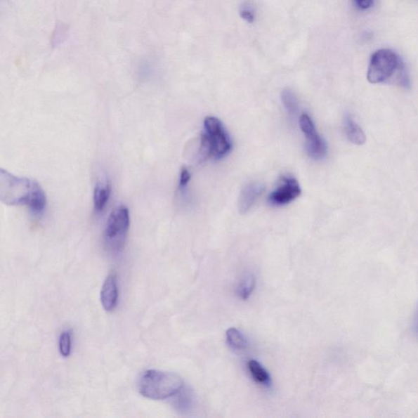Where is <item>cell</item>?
<instances>
[{
  "label": "cell",
  "mask_w": 418,
  "mask_h": 418,
  "mask_svg": "<svg viewBox=\"0 0 418 418\" xmlns=\"http://www.w3.org/2000/svg\"><path fill=\"white\" fill-rule=\"evenodd\" d=\"M0 200L7 205H24L34 214H42L46 208L44 191L37 181L18 178L1 169L0 171Z\"/></svg>",
  "instance_id": "6da1fadb"
},
{
  "label": "cell",
  "mask_w": 418,
  "mask_h": 418,
  "mask_svg": "<svg viewBox=\"0 0 418 418\" xmlns=\"http://www.w3.org/2000/svg\"><path fill=\"white\" fill-rule=\"evenodd\" d=\"M396 74L398 83L402 87L410 88V80L405 65L395 52L389 49H380L372 55L367 74L370 83H385Z\"/></svg>",
  "instance_id": "7a4b0ae2"
},
{
  "label": "cell",
  "mask_w": 418,
  "mask_h": 418,
  "mask_svg": "<svg viewBox=\"0 0 418 418\" xmlns=\"http://www.w3.org/2000/svg\"><path fill=\"white\" fill-rule=\"evenodd\" d=\"M183 387V380L179 375L155 370L145 371L138 384L140 394L154 400L169 399Z\"/></svg>",
  "instance_id": "3957f363"
},
{
  "label": "cell",
  "mask_w": 418,
  "mask_h": 418,
  "mask_svg": "<svg viewBox=\"0 0 418 418\" xmlns=\"http://www.w3.org/2000/svg\"><path fill=\"white\" fill-rule=\"evenodd\" d=\"M129 228V210L126 206L120 205L110 214L105 224L103 240L109 251L119 253L124 249Z\"/></svg>",
  "instance_id": "277c9868"
},
{
  "label": "cell",
  "mask_w": 418,
  "mask_h": 418,
  "mask_svg": "<svg viewBox=\"0 0 418 418\" xmlns=\"http://www.w3.org/2000/svg\"><path fill=\"white\" fill-rule=\"evenodd\" d=\"M204 134L202 138V149L207 155L215 159L225 157L233 145L221 120L216 117L204 119Z\"/></svg>",
  "instance_id": "5b68a950"
},
{
  "label": "cell",
  "mask_w": 418,
  "mask_h": 418,
  "mask_svg": "<svg viewBox=\"0 0 418 418\" xmlns=\"http://www.w3.org/2000/svg\"><path fill=\"white\" fill-rule=\"evenodd\" d=\"M299 126L306 139L307 154L314 159H323L327 154L328 148H327L325 141L317 132L315 124L308 115H301Z\"/></svg>",
  "instance_id": "8992f818"
},
{
  "label": "cell",
  "mask_w": 418,
  "mask_h": 418,
  "mask_svg": "<svg viewBox=\"0 0 418 418\" xmlns=\"http://www.w3.org/2000/svg\"><path fill=\"white\" fill-rule=\"evenodd\" d=\"M301 190L298 180L292 177H283L280 183L269 196V202L275 206H284L299 198Z\"/></svg>",
  "instance_id": "52a82bcc"
},
{
  "label": "cell",
  "mask_w": 418,
  "mask_h": 418,
  "mask_svg": "<svg viewBox=\"0 0 418 418\" xmlns=\"http://www.w3.org/2000/svg\"><path fill=\"white\" fill-rule=\"evenodd\" d=\"M119 301V286L117 276L115 273L110 274L105 279L100 291V302L107 311H112Z\"/></svg>",
  "instance_id": "ba28073f"
},
{
  "label": "cell",
  "mask_w": 418,
  "mask_h": 418,
  "mask_svg": "<svg viewBox=\"0 0 418 418\" xmlns=\"http://www.w3.org/2000/svg\"><path fill=\"white\" fill-rule=\"evenodd\" d=\"M264 185L261 183H251L242 190L239 198V211L242 214L248 213L256 201L264 191Z\"/></svg>",
  "instance_id": "9c48e42d"
},
{
  "label": "cell",
  "mask_w": 418,
  "mask_h": 418,
  "mask_svg": "<svg viewBox=\"0 0 418 418\" xmlns=\"http://www.w3.org/2000/svg\"><path fill=\"white\" fill-rule=\"evenodd\" d=\"M110 195H112V186L107 178L100 180L95 186L93 193V205L96 213L100 214L107 208Z\"/></svg>",
  "instance_id": "30bf717a"
},
{
  "label": "cell",
  "mask_w": 418,
  "mask_h": 418,
  "mask_svg": "<svg viewBox=\"0 0 418 418\" xmlns=\"http://www.w3.org/2000/svg\"><path fill=\"white\" fill-rule=\"evenodd\" d=\"M344 129L347 139L356 145H362L366 143V136L360 126L351 115H346L344 119Z\"/></svg>",
  "instance_id": "8fae6325"
},
{
  "label": "cell",
  "mask_w": 418,
  "mask_h": 418,
  "mask_svg": "<svg viewBox=\"0 0 418 418\" xmlns=\"http://www.w3.org/2000/svg\"><path fill=\"white\" fill-rule=\"evenodd\" d=\"M248 367L252 377L254 380L263 386L270 385V376L260 363L256 360H250L248 363Z\"/></svg>",
  "instance_id": "7c38bea8"
},
{
  "label": "cell",
  "mask_w": 418,
  "mask_h": 418,
  "mask_svg": "<svg viewBox=\"0 0 418 418\" xmlns=\"http://www.w3.org/2000/svg\"><path fill=\"white\" fill-rule=\"evenodd\" d=\"M281 100L287 112L291 115H295L299 112V100L294 91L285 89L282 91Z\"/></svg>",
  "instance_id": "4fadbf2b"
},
{
  "label": "cell",
  "mask_w": 418,
  "mask_h": 418,
  "mask_svg": "<svg viewBox=\"0 0 418 418\" xmlns=\"http://www.w3.org/2000/svg\"><path fill=\"white\" fill-rule=\"evenodd\" d=\"M226 339L231 348L241 351L246 348L247 340L240 331L230 328L226 331Z\"/></svg>",
  "instance_id": "5bb4252c"
},
{
  "label": "cell",
  "mask_w": 418,
  "mask_h": 418,
  "mask_svg": "<svg viewBox=\"0 0 418 418\" xmlns=\"http://www.w3.org/2000/svg\"><path fill=\"white\" fill-rule=\"evenodd\" d=\"M255 286V277L253 275H249L240 282L236 292L241 299L247 300L253 294Z\"/></svg>",
  "instance_id": "9a60e30c"
},
{
  "label": "cell",
  "mask_w": 418,
  "mask_h": 418,
  "mask_svg": "<svg viewBox=\"0 0 418 418\" xmlns=\"http://www.w3.org/2000/svg\"><path fill=\"white\" fill-rule=\"evenodd\" d=\"M239 12L241 18L244 21L249 23L254 22L256 16V8L254 1L244 0L240 5Z\"/></svg>",
  "instance_id": "2e32d148"
},
{
  "label": "cell",
  "mask_w": 418,
  "mask_h": 418,
  "mask_svg": "<svg viewBox=\"0 0 418 418\" xmlns=\"http://www.w3.org/2000/svg\"><path fill=\"white\" fill-rule=\"evenodd\" d=\"M59 351L63 357H68L72 352V334L70 331H63L59 339Z\"/></svg>",
  "instance_id": "e0dca14e"
},
{
  "label": "cell",
  "mask_w": 418,
  "mask_h": 418,
  "mask_svg": "<svg viewBox=\"0 0 418 418\" xmlns=\"http://www.w3.org/2000/svg\"><path fill=\"white\" fill-rule=\"evenodd\" d=\"M184 387L178 393V399L177 402H176V406L178 407L180 410H188L190 407L191 406V397L190 393L188 391H185Z\"/></svg>",
  "instance_id": "ac0fdd59"
},
{
  "label": "cell",
  "mask_w": 418,
  "mask_h": 418,
  "mask_svg": "<svg viewBox=\"0 0 418 418\" xmlns=\"http://www.w3.org/2000/svg\"><path fill=\"white\" fill-rule=\"evenodd\" d=\"M191 175L188 169H183L181 171L180 178H179V189L184 190L190 183Z\"/></svg>",
  "instance_id": "d6986e66"
},
{
  "label": "cell",
  "mask_w": 418,
  "mask_h": 418,
  "mask_svg": "<svg viewBox=\"0 0 418 418\" xmlns=\"http://www.w3.org/2000/svg\"><path fill=\"white\" fill-rule=\"evenodd\" d=\"M354 2L361 9H369L374 5V0H354Z\"/></svg>",
  "instance_id": "ffe728a7"
},
{
  "label": "cell",
  "mask_w": 418,
  "mask_h": 418,
  "mask_svg": "<svg viewBox=\"0 0 418 418\" xmlns=\"http://www.w3.org/2000/svg\"><path fill=\"white\" fill-rule=\"evenodd\" d=\"M414 332L415 334L418 339V310L416 314V317H415V321H414Z\"/></svg>",
  "instance_id": "44dd1931"
}]
</instances>
